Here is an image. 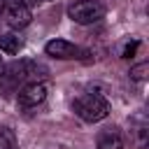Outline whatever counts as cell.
Returning <instances> with one entry per match:
<instances>
[{
    "instance_id": "6da1fadb",
    "label": "cell",
    "mask_w": 149,
    "mask_h": 149,
    "mask_svg": "<svg viewBox=\"0 0 149 149\" xmlns=\"http://www.w3.org/2000/svg\"><path fill=\"white\" fill-rule=\"evenodd\" d=\"M72 109L79 119H84L88 123H95V121H102L109 114V102L100 93H86V95H79L72 102Z\"/></svg>"
},
{
    "instance_id": "7a4b0ae2",
    "label": "cell",
    "mask_w": 149,
    "mask_h": 149,
    "mask_svg": "<svg viewBox=\"0 0 149 149\" xmlns=\"http://www.w3.org/2000/svg\"><path fill=\"white\" fill-rule=\"evenodd\" d=\"M68 16L74 23L88 26V23H95L105 16V5L100 0H74L68 7Z\"/></svg>"
},
{
    "instance_id": "3957f363",
    "label": "cell",
    "mask_w": 149,
    "mask_h": 149,
    "mask_svg": "<svg viewBox=\"0 0 149 149\" xmlns=\"http://www.w3.org/2000/svg\"><path fill=\"white\" fill-rule=\"evenodd\" d=\"M44 51H47V56L58 58V61H70V58H84V56H88L86 49H81V47H77V44L68 42V40H51V42H47Z\"/></svg>"
},
{
    "instance_id": "277c9868",
    "label": "cell",
    "mask_w": 149,
    "mask_h": 149,
    "mask_svg": "<svg viewBox=\"0 0 149 149\" xmlns=\"http://www.w3.org/2000/svg\"><path fill=\"white\" fill-rule=\"evenodd\" d=\"M5 9H7L5 19H7L9 28H26L30 23V19H33V12H30V7L23 0H9Z\"/></svg>"
},
{
    "instance_id": "5b68a950",
    "label": "cell",
    "mask_w": 149,
    "mask_h": 149,
    "mask_svg": "<svg viewBox=\"0 0 149 149\" xmlns=\"http://www.w3.org/2000/svg\"><path fill=\"white\" fill-rule=\"evenodd\" d=\"M7 74L12 77V79H33V81H37V77H47L49 74V70L44 68V65H40V63H33V61H21V63H12L9 68H7Z\"/></svg>"
},
{
    "instance_id": "8992f818",
    "label": "cell",
    "mask_w": 149,
    "mask_h": 149,
    "mask_svg": "<svg viewBox=\"0 0 149 149\" xmlns=\"http://www.w3.org/2000/svg\"><path fill=\"white\" fill-rule=\"evenodd\" d=\"M19 105L21 107H37L40 102H44L47 98V86L42 81H28L21 91H19Z\"/></svg>"
},
{
    "instance_id": "52a82bcc",
    "label": "cell",
    "mask_w": 149,
    "mask_h": 149,
    "mask_svg": "<svg viewBox=\"0 0 149 149\" xmlns=\"http://www.w3.org/2000/svg\"><path fill=\"white\" fill-rule=\"evenodd\" d=\"M98 149H123V140L114 128H107L98 137Z\"/></svg>"
},
{
    "instance_id": "ba28073f",
    "label": "cell",
    "mask_w": 149,
    "mask_h": 149,
    "mask_svg": "<svg viewBox=\"0 0 149 149\" xmlns=\"http://www.w3.org/2000/svg\"><path fill=\"white\" fill-rule=\"evenodd\" d=\"M21 47H23V40L19 35H12V33L0 35V51H5V54H19Z\"/></svg>"
},
{
    "instance_id": "9c48e42d",
    "label": "cell",
    "mask_w": 149,
    "mask_h": 149,
    "mask_svg": "<svg viewBox=\"0 0 149 149\" xmlns=\"http://www.w3.org/2000/svg\"><path fill=\"white\" fill-rule=\"evenodd\" d=\"M0 149H19L16 135L9 126H0Z\"/></svg>"
},
{
    "instance_id": "30bf717a",
    "label": "cell",
    "mask_w": 149,
    "mask_h": 149,
    "mask_svg": "<svg viewBox=\"0 0 149 149\" xmlns=\"http://www.w3.org/2000/svg\"><path fill=\"white\" fill-rule=\"evenodd\" d=\"M147 72H149V65H147V63H140V65L130 68V77H133L135 81H142V79L147 77Z\"/></svg>"
},
{
    "instance_id": "8fae6325",
    "label": "cell",
    "mask_w": 149,
    "mask_h": 149,
    "mask_svg": "<svg viewBox=\"0 0 149 149\" xmlns=\"http://www.w3.org/2000/svg\"><path fill=\"white\" fill-rule=\"evenodd\" d=\"M135 49H137V42H133V44H128V47L123 49V58H130V56L135 54Z\"/></svg>"
},
{
    "instance_id": "7c38bea8",
    "label": "cell",
    "mask_w": 149,
    "mask_h": 149,
    "mask_svg": "<svg viewBox=\"0 0 149 149\" xmlns=\"http://www.w3.org/2000/svg\"><path fill=\"white\" fill-rule=\"evenodd\" d=\"M23 2L30 7V2H33V5H37V2H49V0H23Z\"/></svg>"
},
{
    "instance_id": "4fadbf2b",
    "label": "cell",
    "mask_w": 149,
    "mask_h": 149,
    "mask_svg": "<svg viewBox=\"0 0 149 149\" xmlns=\"http://www.w3.org/2000/svg\"><path fill=\"white\" fill-rule=\"evenodd\" d=\"M7 2H9V0H0V14L5 12V7H7Z\"/></svg>"
},
{
    "instance_id": "5bb4252c",
    "label": "cell",
    "mask_w": 149,
    "mask_h": 149,
    "mask_svg": "<svg viewBox=\"0 0 149 149\" xmlns=\"http://www.w3.org/2000/svg\"><path fill=\"white\" fill-rule=\"evenodd\" d=\"M2 72H5V65H2V58H0V77H2Z\"/></svg>"
}]
</instances>
